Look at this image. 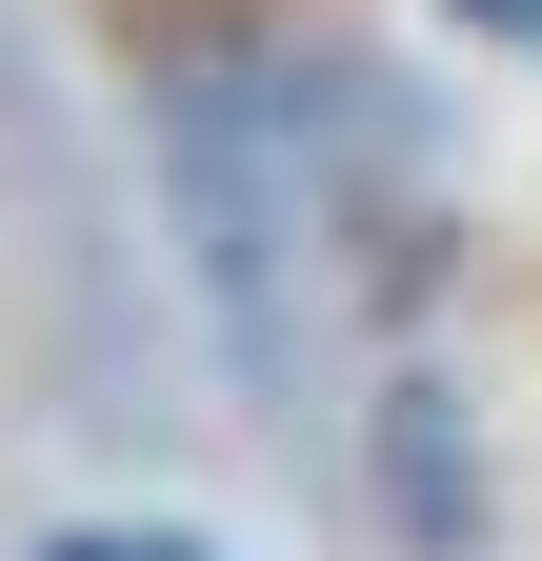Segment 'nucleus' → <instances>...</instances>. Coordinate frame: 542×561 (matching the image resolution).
I'll return each mask as SVG.
<instances>
[{
	"mask_svg": "<svg viewBox=\"0 0 542 561\" xmlns=\"http://www.w3.org/2000/svg\"><path fill=\"white\" fill-rule=\"evenodd\" d=\"M483 21H522V41H542V0H483Z\"/></svg>",
	"mask_w": 542,
	"mask_h": 561,
	"instance_id": "f03ea898",
	"label": "nucleus"
},
{
	"mask_svg": "<svg viewBox=\"0 0 542 561\" xmlns=\"http://www.w3.org/2000/svg\"><path fill=\"white\" fill-rule=\"evenodd\" d=\"M41 561H201V541H161V522H81V541H41Z\"/></svg>",
	"mask_w": 542,
	"mask_h": 561,
	"instance_id": "f257e3e1",
	"label": "nucleus"
}]
</instances>
